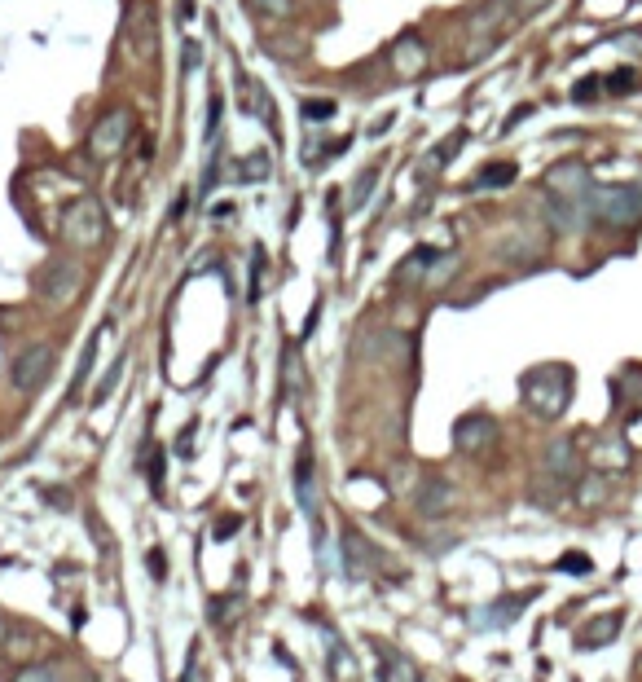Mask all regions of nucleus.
<instances>
[{"label":"nucleus","instance_id":"1","mask_svg":"<svg viewBox=\"0 0 642 682\" xmlns=\"http://www.w3.org/2000/svg\"><path fill=\"white\" fill-rule=\"evenodd\" d=\"M519 392H524V405L537 418L555 423V418H563V410H568V401H572V370L563 366V361L533 366L524 379H519Z\"/></svg>","mask_w":642,"mask_h":682},{"label":"nucleus","instance_id":"2","mask_svg":"<svg viewBox=\"0 0 642 682\" xmlns=\"http://www.w3.org/2000/svg\"><path fill=\"white\" fill-rule=\"evenodd\" d=\"M106 238H110V216H106L102 198L80 194L62 212V242L75 251H93V247H102Z\"/></svg>","mask_w":642,"mask_h":682},{"label":"nucleus","instance_id":"3","mask_svg":"<svg viewBox=\"0 0 642 682\" xmlns=\"http://www.w3.org/2000/svg\"><path fill=\"white\" fill-rule=\"evenodd\" d=\"M590 216L612 229L642 225V185H590Z\"/></svg>","mask_w":642,"mask_h":682},{"label":"nucleus","instance_id":"4","mask_svg":"<svg viewBox=\"0 0 642 682\" xmlns=\"http://www.w3.org/2000/svg\"><path fill=\"white\" fill-rule=\"evenodd\" d=\"M84 282H88V273H84V264L80 260H71V256H53L49 264L40 269V300L49 304V308H66V304H75L84 295Z\"/></svg>","mask_w":642,"mask_h":682},{"label":"nucleus","instance_id":"5","mask_svg":"<svg viewBox=\"0 0 642 682\" xmlns=\"http://www.w3.org/2000/svg\"><path fill=\"white\" fill-rule=\"evenodd\" d=\"M132 128H137V115H132L128 106L106 110V115L93 124V132H88V154H93V159H102V163L119 159L124 146H128V137H132Z\"/></svg>","mask_w":642,"mask_h":682},{"label":"nucleus","instance_id":"6","mask_svg":"<svg viewBox=\"0 0 642 682\" xmlns=\"http://www.w3.org/2000/svg\"><path fill=\"white\" fill-rule=\"evenodd\" d=\"M53 366H58L53 344H27L14 357V366H9V383H14L22 396H31V392H40L44 383L53 379Z\"/></svg>","mask_w":642,"mask_h":682},{"label":"nucleus","instance_id":"7","mask_svg":"<svg viewBox=\"0 0 642 682\" xmlns=\"http://www.w3.org/2000/svg\"><path fill=\"white\" fill-rule=\"evenodd\" d=\"M515 18V0H484L467 14V36H471V58H484V49L502 36L506 22Z\"/></svg>","mask_w":642,"mask_h":682},{"label":"nucleus","instance_id":"8","mask_svg":"<svg viewBox=\"0 0 642 682\" xmlns=\"http://www.w3.org/2000/svg\"><path fill=\"white\" fill-rule=\"evenodd\" d=\"M493 440H497V423H493V414H484V410L462 414L458 423H453V449L467 458H480L484 449H493Z\"/></svg>","mask_w":642,"mask_h":682},{"label":"nucleus","instance_id":"9","mask_svg":"<svg viewBox=\"0 0 642 682\" xmlns=\"http://www.w3.org/2000/svg\"><path fill=\"white\" fill-rule=\"evenodd\" d=\"M541 471L555 476L563 484H577L581 480V454H577V440L572 436H555L546 449H541Z\"/></svg>","mask_w":642,"mask_h":682},{"label":"nucleus","instance_id":"10","mask_svg":"<svg viewBox=\"0 0 642 682\" xmlns=\"http://www.w3.org/2000/svg\"><path fill=\"white\" fill-rule=\"evenodd\" d=\"M387 66H392L401 80H418V75H423L427 66H431V53H427V44L418 40L414 31H409V36H401V40L392 44V53H387Z\"/></svg>","mask_w":642,"mask_h":682},{"label":"nucleus","instance_id":"11","mask_svg":"<svg viewBox=\"0 0 642 682\" xmlns=\"http://www.w3.org/2000/svg\"><path fill=\"white\" fill-rule=\"evenodd\" d=\"M453 484L449 480H440V476H423L418 480V489H414V511L423 515V520H440L445 511H453Z\"/></svg>","mask_w":642,"mask_h":682},{"label":"nucleus","instance_id":"12","mask_svg":"<svg viewBox=\"0 0 642 682\" xmlns=\"http://www.w3.org/2000/svg\"><path fill=\"white\" fill-rule=\"evenodd\" d=\"M546 194H568V198H581V194H590V168L585 163H577V159H563V163H555L546 176Z\"/></svg>","mask_w":642,"mask_h":682},{"label":"nucleus","instance_id":"13","mask_svg":"<svg viewBox=\"0 0 642 682\" xmlns=\"http://www.w3.org/2000/svg\"><path fill=\"white\" fill-rule=\"evenodd\" d=\"M343 564H348L352 577H370L374 568H383V555L365 542L357 528H348V533H343Z\"/></svg>","mask_w":642,"mask_h":682},{"label":"nucleus","instance_id":"14","mask_svg":"<svg viewBox=\"0 0 642 682\" xmlns=\"http://www.w3.org/2000/svg\"><path fill=\"white\" fill-rule=\"evenodd\" d=\"M295 498H300L304 515H317V462H313V449H300V458H295Z\"/></svg>","mask_w":642,"mask_h":682},{"label":"nucleus","instance_id":"15","mask_svg":"<svg viewBox=\"0 0 642 682\" xmlns=\"http://www.w3.org/2000/svg\"><path fill=\"white\" fill-rule=\"evenodd\" d=\"M497 251H502V260L524 264V260H537L541 251H546V238H541V234H533V229H515V234L506 238Z\"/></svg>","mask_w":642,"mask_h":682},{"label":"nucleus","instance_id":"16","mask_svg":"<svg viewBox=\"0 0 642 682\" xmlns=\"http://www.w3.org/2000/svg\"><path fill=\"white\" fill-rule=\"evenodd\" d=\"M616 634H621V612H603V616H594L590 625H581L577 643L585 647V652H594V647H607V643H612Z\"/></svg>","mask_w":642,"mask_h":682},{"label":"nucleus","instance_id":"17","mask_svg":"<svg viewBox=\"0 0 642 682\" xmlns=\"http://www.w3.org/2000/svg\"><path fill=\"white\" fill-rule=\"evenodd\" d=\"M124 36L137 44V53H154V18H150V5H128Z\"/></svg>","mask_w":642,"mask_h":682},{"label":"nucleus","instance_id":"18","mask_svg":"<svg viewBox=\"0 0 642 682\" xmlns=\"http://www.w3.org/2000/svg\"><path fill=\"white\" fill-rule=\"evenodd\" d=\"M238 88H242V110L247 115H256L269 124V132H278V124H273V106H269V93H264V84H256L251 75H238Z\"/></svg>","mask_w":642,"mask_h":682},{"label":"nucleus","instance_id":"19","mask_svg":"<svg viewBox=\"0 0 642 682\" xmlns=\"http://www.w3.org/2000/svg\"><path fill=\"white\" fill-rule=\"evenodd\" d=\"M528 599H533V594H506V599L493 603V612H480V616H475V625H489V630H497V625H511Z\"/></svg>","mask_w":642,"mask_h":682},{"label":"nucleus","instance_id":"20","mask_svg":"<svg viewBox=\"0 0 642 682\" xmlns=\"http://www.w3.org/2000/svg\"><path fill=\"white\" fill-rule=\"evenodd\" d=\"M36 643H40V630H27V625H9V634H5V652L9 656H31V652H36Z\"/></svg>","mask_w":642,"mask_h":682},{"label":"nucleus","instance_id":"21","mask_svg":"<svg viewBox=\"0 0 642 682\" xmlns=\"http://www.w3.org/2000/svg\"><path fill=\"white\" fill-rule=\"evenodd\" d=\"M97 348H102V330H97V335H93V339H88V344H84L80 370H75V379H71V396H80V392H84L88 374H93V366H97Z\"/></svg>","mask_w":642,"mask_h":682},{"label":"nucleus","instance_id":"22","mask_svg":"<svg viewBox=\"0 0 642 682\" xmlns=\"http://www.w3.org/2000/svg\"><path fill=\"white\" fill-rule=\"evenodd\" d=\"M458 146H462V132H449L445 141H440L436 150L427 154V163H423V176H431V172H440L449 163V154H458Z\"/></svg>","mask_w":642,"mask_h":682},{"label":"nucleus","instance_id":"23","mask_svg":"<svg viewBox=\"0 0 642 682\" xmlns=\"http://www.w3.org/2000/svg\"><path fill=\"white\" fill-rule=\"evenodd\" d=\"M330 674H335V682H361L357 660L343 652V647H330Z\"/></svg>","mask_w":642,"mask_h":682},{"label":"nucleus","instance_id":"24","mask_svg":"<svg viewBox=\"0 0 642 682\" xmlns=\"http://www.w3.org/2000/svg\"><path fill=\"white\" fill-rule=\"evenodd\" d=\"M607 498V480L599 476V471H594V476H581L577 480V502L581 506H599Z\"/></svg>","mask_w":642,"mask_h":682},{"label":"nucleus","instance_id":"25","mask_svg":"<svg viewBox=\"0 0 642 682\" xmlns=\"http://www.w3.org/2000/svg\"><path fill=\"white\" fill-rule=\"evenodd\" d=\"M515 181V163H493L475 176V190H497V185H511Z\"/></svg>","mask_w":642,"mask_h":682},{"label":"nucleus","instance_id":"26","mask_svg":"<svg viewBox=\"0 0 642 682\" xmlns=\"http://www.w3.org/2000/svg\"><path fill=\"white\" fill-rule=\"evenodd\" d=\"M431 260H440L436 251H431V247H418L414 256H405V264H401V273H396V278H401V282H414V278H423Z\"/></svg>","mask_w":642,"mask_h":682},{"label":"nucleus","instance_id":"27","mask_svg":"<svg viewBox=\"0 0 642 682\" xmlns=\"http://www.w3.org/2000/svg\"><path fill=\"white\" fill-rule=\"evenodd\" d=\"M124 361H128V357H124V352H119V357H115V361H110L106 379H102V383H97V392H93V401H97V405H102V401H106V396H110V392H115V388H119V379H124Z\"/></svg>","mask_w":642,"mask_h":682},{"label":"nucleus","instance_id":"28","mask_svg":"<svg viewBox=\"0 0 642 682\" xmlns=\"http://www.w3.org/2000/svg\"><path fill=\"white\" fill-rule=\"evenodd\" d=\"M374 181H379V168H365L357 176V185H352V198H348V212H357V207H365V198H370Z\"/></svg>","mask_w":642,"mask_h":682},{"label":"nucleus","instance_id":"29","mask_svg":"<svg viewBox=\"0 0 642 682\" xmlns=\"http://www.w3.org/2000/svg\"><path fill=\"white\" fill-rule=\"evenodd\" d=\"M251 9H256L260 18H278V22H286L295 14V0H251Z\"/></svg>","mask_w":642,"mask_h":682},{"label":"nucleus","instance_id":"30","mask_svg":"<svg viewBox=\"0 0 642 682\" xmlns=\"http://www.w3.org/2000/svg\"><path fill=\"white\" fill-rule=\"evenodd\" d=\"M14 682H62V669L58 665H27V669H18Z\"/></svg>","mask_w":642,"mask_h":682},{"label":"nucleus","instance_id":"31","mask_svg":"<svg viewBox=\"0 0 642 682\" xmlns=\"http://www.w3.org/2000/svg\"><path fill=\"white\" fill-rule=\"evenodd\" d=\"M559 572H572V577H590L594 564H590V555H577V550H568V555L559 559Z\"/></svg>","mask_w":642,"mask_h":682},{"label":"nucleus","instance_id":"32","mask_svg":"<svg viewBox=\"0 0 642 682\" xmlns=\"http://www.w3.org/2000/svg\"><path fill=\"white\" fill-rule=\"evenodd\" d=\"M607 93H616V97H625V93H634V84H638V75L634 71H612L607 75Z\"/></svg>","mask_w":642,"mask_h":682},{"label":"nucleus","instance_id":"33","mask_svg":"<svg viewBox=\"0 0 642 682\" xmlns=\"http://www.w3.org/2000/svg\"><path fill=\"white\" fill-rule=\"evenodd\" d=\"M247 168H238V176L242 181H264V176H269V154H247Z\"/></svg>","mask_w":642,"mask_h":682},{"label":"nucleus","instance_id":"34","mask_svg":"<svg viewBox=\"0 0 642 682\" xmlns=\"http://www.w3.org/2000/svg\"><path fill=\"white\" fill-rule=\"evenodd\" d=\"M599 88H603L599 75H585V80L572 88V102H594V97H599Z\"/></svg>","mask_w":642,"mask_h":682},{"label":"nucleus","instance_id":"35","mask_svg":"<svg viewBox=\"0 0 642 682\" xmlns=\"http://www.w3.org/2000/svg\"><path fill=\"white\" fill-rule=\"evenodd\" d=\"M300 110H304L308 124H313V119H330V115H335V102H304Z\"/></svg>","mask_w":642,"mask_h":682},{"label":"nucleus","instance_id":"36","mask_svg":"<svg viewBox=\"0 0 642 682\" xmlns=\"http://www.w3.org/2000/svg\"><path fill=\"white\" fill-rule=\"evenodd\" d=\"M242 528V515H225V520L216 524V542H225V537H234Z\"/></svg>","mask_w":642,"mask_h":682},{"label":"nucleus","instance_id":"37","mask_svg":"<svg viewBox=\"0 0 642 682\" xmlns=\"http://www.w3.org/2000/svg\"><path fill=\"white\" fill-rule=\"evenodd\" d=\"M546 5H550V0H515V14H519V18H533V14H541Z\"/></svg>","mask_w":642,"mask_h":682},{"label":"nucleus","instance_id":"38","mask_svg":"<svg viewBox=\"0 0 642 682\" xmlns=\"http://www.w3.org/2000/svg\"><path fill=\"white\" fill-rule=\"evenodd\" d=\"M150 572L154 577H163V550H150Z\"/></svg>","mask_w":642,"mask_h":682},{"label":"nucleus","instance_id":"39","mask_svg":"<svg viewBox=\"0 0 642 682\" xmlns=\"http://www.w3.org/2000/svg\"><path fill=\"white\" fill-rule=\"evenodd\" d=\"M5 634H9V621H5V616H0V643H5Z\"/></svg>","mask_w":642,"mask_h":682}]
</instances>
